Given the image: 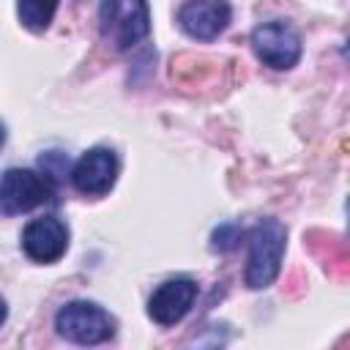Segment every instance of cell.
Masks as SVG:
<instances>
[{"instance_id":"cell-1","label":"cell","mask_w":350,"mask_h":350,"mask_svg":"<svg viewBox=\"0 0 350 350\" xmlns=\"http://www.w3.org/2000/svg\"><path fill=\"white\" fill-rule=\"evenodd\" d=\"M98 30L107 46L131 49L150 30L148 0H104L98 8Z\"/></svg>"},{"instance_id":"cell-3","label":"cell","mask_w":350,"mask_h":350,"mask_svg":"<svg viewBox=\"0 0 350 350\" xmlns=\"http://www.w3.org/2000/svg\"><path fill=\"white\" fill-rule=\"evenodd\" d=\"M57 334L77 345H98L115 334V320L90 301H71L55 317Z\"/></svg>"},{"instance_id":"cell-6","label":"cell","mask_w":350,"mask_h":350,"mask_svg":"<svg viewBox=\"0 0 350 350\" xmlns=\"http://www.w3.org/2000/svg\"><path fill=\"white\" fill-rule=\"evenodd\" d=\"M118 178V156L109 148H93L88 150L71 172V183L77 191L90 194V197H101L112 189Z\"/></svg>"},{"instance_id":"cell-5","label":"cell","mask_w":350,"mask_h":350,"mask_svg":"<svg viewBox=\"0 0 350 350\" xmlns=\"http://www.w3.org/2000/svg\"><path fill=\"white\" fill-rule=\"evenodd\" d=\"M254 55L271 68H293L301 57V36L287 22H265L252 33Z\"/></svg>"},{"instance_id":"cell-7","label":"cell","mask_w":350,"mask_h":350,"mask_svg":"<svg viewBox=\"0 0 350 350\" xmlns=\"http://www.w3.org/2000/svg\"><path fill=\"white\" fill-rule=\"evenodd\" d=\"M22 249L33 262H55L68 249V230L60 219H33L22 232Z\"/></svg>"},{"instance_id":"cell-12","label":"cell","mask_w":350,"mask_h":350,"mask_svg":"<svg viewBox=\"0 0 350 350\" xmlns=\"http://www.w3.org/2000/svg\"><path fill=\"white\" fill-rule=\"evenodd\" d=\"M3 142H5V126L0 123V145H3Z\"/></svg>"},{"instance_id":"cell-11","label":"cell","mask_w":350,"mask_h":350,"mask_svg":"<svg viewBox=\"0 0 350 350\" xmlns=\"http://www.w3.org/2000/svg\"><path fill=\"white\" fill-rule=\"evenodd\" d=\"M3 320H5V301L0 298V325H3Z\"/></svg>"},{"instance_id":"cell-10","label":"cell","mask_w":350,"mask_h":350,"mask_svg":"<svg viewBox=\"0 0 350 350\" xmlns=\"http://www.w3.org/2000/svg\"><path fill=\"white\" fill-rule=\"evenodd\" d=\"M16 11L19 19L27 30H46L55 11H57V0H16Z\"/></svg>"},{"instance_id":"cell-4","label":"cell","mask_w":350,"mask_h":350,"mask_svg":"<svg viewBox=\"0 0 350 350\" xmlns=\"http://www.w3.org/2000/svg\"><path fill=\"white\" fill-rule=\"evenodd\" d=\"M52 200V183L36 170H5L0 175V213L16 216L27 213Z\"/></svg>"},{"instance_id":"cell-9","label":"cell","mask_w":350,"mask_h":350,"mask_svg":"<svg viewBox=\"0 0 350 350\" xmlns=\"http://www.w3.org/2000/svg\"><path fill=\"white\" fill-rule=\"evenodd\" d=\"M197 298V284L186 276L178 279H167L148 301V314L153 317V323L159 325H175L178 320H183V314L191 309Z\"/></svg>"},{"instance_id":"cell-2","label":"cell","mask_w":350,"mask_h":350,"mask_svg":"<svg viewBox=\"0 0 350 350\" xmlns=\"http://www.w3.org/2000/svg\"><path fill=\"white\" fill-rule=\"evenodd\" d=\"M284 224L276 219H262L249 232V260H246V284L252 290L268 287L282 268L284 254Z\"/></svg>"},{"instance_id":"cell-8","label":"cell","mask_w":350,"mask_h":350,"mask_svg":"<svg viewBox=\"0 0 350 350\" xmlns=\"http://www.w3.org/2000/svg\"><path fill=\"white\" fill-rule=\"evenodd\" d=\"M230 14L227 0H189L178 11V25L191 38L211 41L230 25Z\"/></svg>"}]
</instances>
